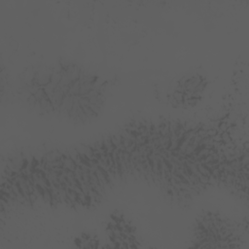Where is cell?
Masks as SVG:
<instances>
[{"label": "cell", "mask_w": 249, "mask_h": 249, "mask_svg": "<svg viewBox=\"0 0 249 249\" xmlns=\"http://www.w3.org/2000/svg\"><path fill=\"white\" fill-rule=\"evenodd\" d=\"M205 87L206 82L203 77L192 75L178 82L177 88L173 92V100L180 103L194 104L200 98Z\"/></svg>", "instance_id": "6da1fadb"}]
</instances>
